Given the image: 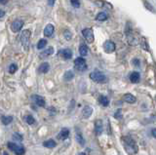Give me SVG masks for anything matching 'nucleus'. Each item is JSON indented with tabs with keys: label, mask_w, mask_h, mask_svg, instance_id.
I'll return each mask as SVG.
<instances>
[{
	"label": "nucleus",
	"mask_w": 156,
	"mask_h": 155,
	"mask_svg": "<svg viewBox=\"0 0 156 155\" xmlns=\"http://www.w3.org/2000/svg\"><path fill=\"white\" fill-rule=\"evenodd\" d=\"M122 143H123L125 151L129 155H135L138 153L139 147H138V145H136V143L132 138L123 137L122 138Z\"/></svg>",
	"instance_id": "obj_1"
},
{
	"label": "nucleus",
	"mask_w": 156,
	"mask_h": 155,
	"mask_svg": "<svg viewBox=\"0 0 156 155\" xmlns=\"http://www.w3.org/2000/svg\"><path fill=\"white\" fill-rule=\"evenodd\" d=\"M30 35L31 32L28 30H24L21 32L20 35V40H21V44L24 48V50L27 51L29 48V41H30Z\"/></svg>",
	"instance_id": "obj_2"
},
{
	"label": "nucleus",
	"mask_w": 156,
	"mask_h": 155,
	"mask_svg": "<svg viewBox=\"0 0 156 155\" xmlns=\"http://www.w3.org/2000/svg\"><path fill=\"white\" fill-rule=\"evenodd\" d=\"M90 78L96 82V83H100V84H102V83H105L106 82V76L102 73L101 71H99V70H94L93 72L90 73Z\"/></svg>",
	"instance_id": "obj_3"
},
{
	"label": "nucleus",
	"mask_w": 156,
	"mask_h": 155,
	"mask_svg": "<svg viewBox=\"0 0 156 155\" xmlns=\"http://www.w3.org/2000/svg\"><path fill=\"white\" fill-rule=\"evenodd\" d=\"M125 34H126V37H127V41H128L129 45L131 46H135L138 44V41H136V37L134 36V33H133V30H132V27L128 25L125 28Z\"/></svg>",
	"instance_id": "obj_4"
},
{
	"label": "nucleus",
	"mask_w": 156,
	"mask_h": 155,
	"mask_svg": "<svg viewBox=\"0 0 156 155\" xmlns=\"http://www.w3.org/2000/svg\"><path fill=\"white\" fill-rule=\"evenodd\" d=\"M74 66L78 71H85L87 69V62L84 58L79 57L74 61Z\"/></svg>",
	"instance_id": "obj_5"
},
{
	"label": "nucleus",
	"mask_w": 156,
	"mask_h": 155,
	"mask_svg": "<svg viewBox=\"0 0 156 155\" xmlns=\"http://www.w3.org/2000/svg\"><path fill=\"white\" fill-rule=\"evenodd\" d=\"M8 148L10 150H12L14 153H16V155H23L24 152H26V150L23 146H20V145L14 143H8Z\"/></svg>",
	"instance_id": "obj_6"
},
{
	"label": "nucleus",
	"mask_w": 156,
	"mask_h": 155,
	"mask_svg": "<svg viewBox=\"0 0 156 155\" xmlns=\"http://www.w3.org/2000/svg\"><path fill=\"white\" fill-rule=\"evenodd\" d=\"M82 35L84 36L85 40L88 43L94 42V32H93L92 28H84V30H82Z\"/></svg>",
	"instance_id": "obj_7"
},
{
	"label": "nucleus",
	"mask_w": 156,
	"mask_h": 155,
	"mask_svg": "<svg viewBox=\"0 0 156 155\" xmlns=\"http://www.w3.org/2000/svg\"><path fill=\"white\" fill-rule=\"evenodd\" d=\"M115 48H116L115 44L110 40H107L104 43V49H105V52L107 53V54L113 53L115 51Z\"/></svg>",
	"instance_id": "obj_8"
},
{
	"label": "nucleus",
	"mask_w": 156,
	"mask_h": 155,
	"mask_svg": "<svg viewBox=\"0 0 156 155\" xmlns=\"http://www.w3.org/2000/svg\"><path fill=\"white\" fill-rule=\"evenodd\" d=\"M23 26V22L21 20H15L11 25V30L13 32H19L22 30V27Z\"/></svg>",
	"instance_id": "obj_9"
},
{
	"label": "nucleus",
	"mask_w": 156,
	"mask_h": 155,
	"mask_svg": "<svg viewBox=\"0 0 156 155\" xmlns=\"http://www.w3.org/2000/svg\"><path fill=\"white\" fill-rule=\"evenodd\" d=\"M58 55L65 60H70L72 58V51L70 49H62L58 52Z\"/></svg>",
	"instance_id": "obj_10"
},
{
	"label": "nucleus",
	"mask_w": 156,
	"mask_h": 155,
	"mask_svg": "<svg viewBox=\"0 0 156 155\" xmlns=\"http://www.w3.org/2000/svg\"><path fill=\"white\" fill-rule=\"evenodd\" d=\"M31 98L34 101V104H35L36 105L40 106V107H44V106H45L46 103H45V100H44L43 97L39 96V95H33Z\"/></svg>",
	"instance_id": "obj_11"
},
{
	"label": "nucleus",
	"mask_w": 156,
	"mask_h": 155,
	"mask_svg": "<svg viewBox=\"0 0 156 155\" xmlns=\"http://www.w3.org/2000/svg\"><path fill=\"white\" fill-rule=\"evenodd\" d=\"M54 31H55V26L52 23H48V25L44 28V35L46 37H51L53 35Z\"/></svg>",
	"instance_id": "obj_12"
},
{
	"label": "nucleus",
	"mask_w": 156,
	"mask_h": 155,
	"mask_svg": "<svg viewBox=\"0 0 156 155\" xmlns=\"http://www.w3.org/2000/svg\"><path fill=\"white\" fill-rule=\"evenodd\" d=\"M102 130H104L102 121L101 120H96V122H95V132H96V135L100 136L102 133Z\"/></svg>",
	"instance_id": "obj_13"
},
{
	"label": "nucleus",
	"mask_w": 156,
	"mask_h": 155,
	"mask_svg": "<svg viewBox=\"0 0 156 155\" xmlns=\"http://www.w3.org/2000/svg\"><path fill=\"white\" fill-rule=\"evenodd\" d=\"M69 129H67V128H63L61 130V132L60 134L58 135V138L62 139V140H66L67 138H68V136H69Z\"/></svg>",
	"instance_id": "obj_14"
},
{
	"label": "nucleus",
	"mask_w": 156,
	"mask_h": 155,
	"mask_svg": "<svg viewBox=\"0 0 156 155\" xmlns=\"http://www.w3.org/2000/svg\"><path fill=\"white\" fill-rule=\"evenodd\" d=\"M92 113H93V108L91 106H85L82 110V116H83V118H85V119L89 118L92 115Z\"/></svg>",
	"instance_id": "obj_15"
},
{
	"label": "nucleus",
	"mask_w": 156,
	"mask_h": 155,
	"mask_svg": "<svg viewBox=\"0 0 156 155\" xmlns=\"http://www.w3.org/2000/svg\"><path fill=\"white\" fill-rule=\"evenodd\" d=\"M50 69V65L48 62H42L38 67V72L39 73H47Z\"/></svg>",
	"instance_id": "obj_16"
},
{
	"label": "nucleus",
	"mask_w": 156,
	"mask_h": 155,
	"mask_svg": "<svg viewBox=\"0 0 156 155\" xmlns=\"http://www.w3.org/2000/svg\"><path fill=\"white\" fill-rule=\"evenodd\" d=\"M123 99H124V100L126 101V103H128V104H135L136 101V97L134 95H132V94H125L124 97H123Z\"/></svg>",
	"instance_id": "obj_17"
},
{
	"label": "nucleus",
	"mask_w": 156,
	"mask_h": 155,
	"mask_svg": "<svg viewBox=\"0 0 156 155\" xmlns=\"http://www.w3.org/2000/svg\"><path fill=\"white\" fill-rule=\"evenodd\" d=\"M140 75L139 72H136V71L132 72L131 75H130V81L132 82V83H138V82L140 81Z\"/></svg>",
	"instance_id": "obj_18"
},
{
	"label": "nucleus",
	"mask_w": 156,
	"mask_h": 155,
	"mask_svg": "<svg viewBox=\"0 0 156 155\" xmlns=\"http://www.w3.org/2000/svg\"><path fill=\"white\" fill-rule=\"evenodd\" d=\"M76 140L81 146H83V145L85 144V139H84V138H83L82 133L80 132V131H76Z\"/></svg>",
	"instance_id": "obj_19"
},
{
	"label": "nucleus",
	"mask_w": 156,
	"mask_h": 155,
	"mask_svg": "<svg viewBox=\"0 0 156 155\" xmlns=\"http://www.w3.org/2000/svg\"><path fill=\"white\" fill-rule=\"evenodd\" d=\"M99 101H100V104H101L102 106H105V107H106V106H108V104H109V100L107 99V97L102 96V95L100 96Z\"/></svg>",
	"instance_id": "obj_20"
},
{
	"label": "nucleus",
	"mask_w": 156,
	"mask_h": 155,
	"mask_svg": "<svg viewBox=\"0 0 156 155\" xmlns=\"http://www.w3.org/2000/svg\"><path fill=\"white\" fill-rule=\"evenodd\" d=\"M43 145L45 147L47 148H54V147H56V142L55 140H53V139H48V140H45V142L43 143Z\"/></svg>",
	"instance_id": "obj_21"
},
{
	"label": "nucleus",
	"mask_w": 156,
	"mask_h": 155,
	"mask_svg": "<svg viewBox=\"0 0 156 155\" xmlns=\"http://www.w3.org/2000/svg\"><path fill=\"white\" fill-rule=\"evenodd\" d=\"M54 54V48L53 47H49L47 49H45V51H43L41 54H40V57L41 58H44V57H47V56H51Z\"/></svg>",
	"instance_id": "obj_22"
},
{
	"label": "nucleus",
	"mask_w": 156,
	"mask_h": 155,
	"mask_svg": "<svg viewBox=\"0 0 156 155\" xmlns=\"http://www.w3.org/2000/svg\"><path fill=\"white\" fill-rule=\"evenodd\" d=\"M79 53L82 57H85L88 54V47L86 44H81L79 46Z\"/></svg>",
	"instance_id": "obj_23"
},
{
	"label": "nucleus",
	"mask_w": 156,
	"mask_h": 155,
	"mask_svg": "<svg viewBox=\"0 0 156 155\" xmlns=\"http://www.w3.org/2000/svg\"><path fill=\"white\" fill-rule=\"evenodd\" d=\"M73 77H74V73H73V71L67 70V71H66L65 75H63V79H65L66 81H70V80L73 79Z\"/></svg>",
	"instance_id": "obj_24"
},
{
	"label": "nucleus",
	"mask_w": 156,
	"mask_h": 155,
	"mask_svg": "<svg viewBox=\"0 0 156 155\" xmlns=\"http://www.w3.org/2000/svg\"><path fill=\"white\" fill-rule=\"evenodd\" d=\"M96 20L99 21V22H105V21L107 20V15H106L105 13H104V12H101V13H99L97 15Z\"/></svg>",
	"instance_id": "obj_25"
},
{
	"label": "nucleus",
	"mask_w": 156,
	"mask_h": 155,
	"mask_svg": "<svg viewBox=\"0 0 156 155\" xmlns=\"http://www.w3.org/2000/svg\"><path fill=\"white\" fill-rule=\"evenodd\" d=\"M1 121L4 125H9L11 122H13V117L12 116H2Z\"/></svg>",
	"instance_id": "obj_26"
},
{
	"label": "nucleus",
	"mask_w": 156,
	"mask_h": 155,
	"mask_svg": "<svg viewBox=\"0 0 156 155\" xmlns=\"http://www.w3.org/2000/svg\"><path fill=\"white\" fill-rule=\"evenodd\" d=\"M46 45H47V40L44 39V38H42V39H40V40L38 41V43H37V49L42 50V49L45 48Z\"/></svg>",
	"instance_id": "obj_27"
},
{
	"label": "nucleus",
	"mask_w": 156,
	"mask_h": 155,
	"mask_svg": "<svg viewBox=\"0 0 156 155\" xmlns=\"http://www.w3.org/2000/svg\"><path fill=\"white\" fill-rule=\"evenodd\" d=\"M140 47L143 48L144 51H148L149 50V47H148V44L147 42L145 41L144 38H141L140 41Z\"/></svg>",
	"instance_id": "obj_28"
},
{
	"label": "nucleus",
	"mask_w": 156,
	"mask_h": 155,
	"mask_svg": "<svg viewBox=\"0 0 156 155\" xmlns=\"http://www.w3.org/2000/svg\"><path fill=\"white\" fill-rule=\"evenodd\" d=\"M63 37L66 38V40L67 41H69L71 40V38H72V33L69 30H66L65 31H63Z\"/></svg>",
	"instance_id": "obj_29"
},
{
	"label": "nucleus",
	"mask_w": 156,
	"mask_h": 155,
	"mask_svg": "<svg viewBox=\"0 0 156 155\" xmlns=\"http://www.w3.org/2000/svg\"><path fill=\"white\" fill-rule=\"evenodd\" d=\"M26 122L28 124V125H33L35 123V119L33 118L32 115H27L26 117Z\"/></svg>",
	"instance_id": "obj_30"
},
{
	"label": "nucleus",
	"mask_w": 156,
	"mask_h": 155,
	"mask_svg": "<svg viewBox=\"0 0 156 155\" xmlns=\"http://www.w3.org/2000/svg\"><path fill=\"white\" fill-rule=\"evenodd\" d=\"M18 70V65L16 64H11L9 66V72L11 74H14L15 72Z\"/></svg>",
	"instance_id": "obj_31"
},
{
	"label": "nucleus",
	"mask_w": 156,
	"mask_h": 155,
	"mask_svg": "<svg viewBox=\"0 0 156 155\" xmlns=\"http://www.w3.org/2000/svg\"><path fill=\"white\" fill-rule=\"evenodd\" d=\"M70 4L72 7L79 8L80 7V0H70Z\"/></svg>",
	"instance_id": "obj_32"
},
{
	"label": "nucleus",
	"mask_w": 156,
	"mask_h": 155,
	"mask_svg": "<svg viewBox=\"0 0 156 155\" xmlns=\"http://www.w3.org/2000/svg\"><path fill=\"white\" fill-rule=\"evenodd\" d=\"M122 116H123V115H122V110H121V109H118V110H117L116 112H115V114H114V117H115L116 119H121V118H122Z\"/></svg>",
	"instance_id": "obj_33"
},
{
	"label": "nucleus",
	"mask_w": 156,
	"mask_h": 155,
	"mask_svg": "<svg viewBox=\"0 0 156 155\" xmlns=\"http://www.w3.org/2000/svg\"><path fill=\"white\" fill-rule=\"evenodd\" d=\"M95 4L98 6V7H104L105 5V2L102 1V0H97V1H95Z\"/></svg>",
	"instance_id": "obj_34"
},
{
	"label": "nucleus",
	"mask_w": 156,
	"mask_h": 155,
	"mask_svg": "<svg viewBox=\"0 0 156 155\" xmlns=\"http://www.w3.org/2000/svg\"><path fill=\"white\" fill-rule=\"evenodd\" d=\"M13 137L16 139L17 140H19V142H22L23 140V136L22 135H20V134H18V133H15L14 135H13Z\"/></svg>",
	"instance_id": "obj_35"
},
{
	"label": "nucleus",
	"mask_w": 156,
	"mask_h": 155,
	"mask_svg": "<svg viewBox=\"0 0 156 155\" xmlns=\"http://www.w3.org/2000/svg\"><path fill=\"white\" fill-rule=\"evenodd\" d=\"M144 6L146 7V9H148V10H149V11H151V12H154V10H153V7L151 6L150 4H148V3L146 2V1H144Z\"/></svg>",
	"instance_id": "obj_36"
},
{
	"label": "nucleus",
	"mask_w": 156,
	"mask_h": 155,
	"mask_svg": "<svg viewBox=\"0 0 156 155\" xmlns=\"http://www.w3.org/2000/svg\"><path fill=\"white\" fill-rule=\"evenodd\" d=\"M151 135H152L154 138H156V129H152V130H151Z\"/></svg>",
	"instance_id": "obj_37"
},
{
	"label": "nucleus",
	"mask_w": 156,
	"mask_h": 155,
	"mask_svg": "<svg viewBox=\"0 0 156 155\" xmlns=\"http://www.w3.org/2000/svg\"><path fill=\"white\" fill-rule=\"evenodd\" d=\"M5 16V12L2 10V9H0V18H3Z\"/></svg>",
	"instance_id": "obj_38"
},
{
	"label": "nucleus",
	"mask_w": 156,
	"mask_h": 155,
	"mask_svg": "<svg viewBox=\"0 0 156 155\" xmlns=\"http://www.w3.org/2000/svg\"><path fill=\"white\" fill-rule=\"evenodd\" d=\"M48 2H49V5L53 6L54 4H55V0H48Z\"/></svg>",
	"instance_id": "obj_39"
},
{
	"label": "nucleus",
	"mask_w": 156,
	"mask_h": 155,
	"mask_svg": "<svg viewBox=\"0 0 156 155\" xmlns=\"http://www.w3.org/2000/svg\"><path fill=\"white\" fill-rule=\"evenodd\" d=\"M8 2V0H0V4H6Z\"/></svg>",
	"instance_id": "obj_40"
},
{
	"label": "nucleus",
	"mask_w": 156,
	"mask_h": 155,
	"mask_svg": "<svg viewBox=\"0 0 156 155\" xmlns=\"http://www.w3.org/2000/svg\"><path fill=\"white\" fill-rule=\"evenodd\" d=\"M3 155H9V153H7L6 151H5V152H3Z\"/></svg>",
	"instance_id": "obj_41"
},
{
	"label": "nucleus",
	"mask_w": 156,
	"mask_h": 155,
	"mask_svg": "<svg viewBox=\"0 0 156 155\" xmlns=\"http://www.w3.org/2000/svg\"><path fill=\"white\" fill-rule=\"evenodd\" d=\"M79 155H86V154H85V153H84V152H81V153H80V154H79Z\"/></svg>",
	"instance_id": "obj_42"
}]
</instances>
